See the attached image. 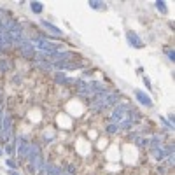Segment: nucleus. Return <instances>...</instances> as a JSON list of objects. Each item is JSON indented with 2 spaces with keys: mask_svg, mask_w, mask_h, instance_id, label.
Instances as JSON below:
<instances>
[{
  "mask_svg": "<svg viewBox=\"0 0 175 175\" xmlns=\"http://www.w3.org/2000/svg\"><path fill=\"white\" fill-rule=\"evenodd\" d=\"M28 161H30V166L33 170H42L44 168V158H42V151L37 144H30V149H28L26 154Z\"/></svg>",
  "mask_w": 175,
  "mask_h": 175,
  "instance_id": "nucleus-1",
  "label": "nucleus"
},
{
  "mask_svg": "<svg viewBox=\"0 0 175 175\" xmlns=\"http://www.w3.org/2000/svg\"><path fill=\"white\" fill-rule=\"evenodd\" d=\"M35 47H39L44 53V54H54V53H60L61 51V46L56 44V42H51L46 37H37L35 39Z\"/></svg>",
  "mask_w": 175,
  "mask_h": 175,
  "instance_id": "nucleus-2",
  "label": "nucleus"
},
{
  "mask_svg": "<svg viewBox=\"0 0 175 175\" xmlns=\"http://www.w3.org/2000/svg\"><path fill=\"white\" fill-rule=\"evenodd\" d=\"M130 112H131V107L128 103H117L114 107V110H112V116H110V121L112 123H116L119 124L121 121H124L128 116H130Z\"/></svg>",
  "mask_w": 175,
  "mask_h": 175,
  "instance_id": "nucleus-3",
  "label": "nucleus"
},
{
  "mask_svg": "<svg viewBox=\"0 0 175 175\" xmlns=\"http://www.w3.org/2000/svg\"><path fill=\"white\" fill-rule=\"evenodd\" d=\"M16 47L19 49V53L25 56V58H28V60H33L35 58V46L32 44V42L23 40V42H19Z\"/></svg>",
  "mask_w": 175,
  "mask_h": 175,
  "instance_id": "nucleus-4",
  "label": "nucleus"
},
{
  "mask_svg": "<svg viewBox=\"0 0 175 175\" xmlns=\"http://www.w3.org/2000/svg\"><path fill=\"white\" fill-rule=\"evenodd\" d=\"M16 147H18V159H25L28 154V149H30V142L25 137H18Z\"/></svg>",
  "mask_w": 175,
  "mask_h": 175,
  "instance_id": "nucleus-5",
  "label": "nucleus"
},
{
  "mask_svg": "<svg viewBox=\"0 0 175 175\" xmlns=\"http://www.w3.org/2000/svg\"><path fill=\"white\" fill-rule=\"evenodd\" d=\"M2 135H4V142H7L12 137V119H11V116L2 117Z\"/></svg>",
  "mask_w": 175,
  "mask_h": 175,
  "instance_id": "nucleus-6",
  "label": "nucleus"
},
{
  "mask_svg": "<svg viewBox=\"0 0 175 175\" xmlns=\"http://www.w3.org/2000/svg\"><path fill=\"white\" fill-rule=\"evenodd\" d=\"M126 40H128V44H130L131 47H135V49L144 47V42H142V39H140V37L135 33V32H131V30H128V32H126Z\"/></svg>",
  "mask_w": 175,
  "mask_h": 175,
  "instance_id": "nucleus-7",
  "label": "nucleus"
},
{
  "mask_svg": "<svg viewBox=\"0 0 175 175\" xmlns=\"http://www.w3.org/2000/svg\"><path fill=\"white\" fill-rule=\"evenodd\" d=\"M40 25L46 28V30H47L51 35H56V37H60V35L63 33V32H61V30H60L58 26H54L53 23H49V21H46V19H42V21H40Z\"/></svg>",
  "mask_w": 175,
  "mask_h": 175,
  "instance_id": "nucleus-8",
  "label": "nucleus"
},
{
  "mask_svg": "<svg viewBox=\"0 0 175 175\" xmlns=\"http://www.w3.org/2000/svg\"><path fill=\"white\" fill-rule=\"evenodd\" d=\"M135 96L138 100L142 105H145V107H152V100L149 98V95H145L144 91H135Z\"/></svg>",
  "mask_w": 175,
  "mask_h": 175,
  "instance_id": "nucleus-9",
  "label": "nucleus"
},
{
  "mask_svg": "<svg viewBox=\"0 0 175 175\" xmlns=\"http://www.w3.org/2000/svg\"><path fill=\"white\" fill-rule=\"evenodd\" d=\"M11 61H9V58H0V74H5L11 70Z\"/></svg>",
  "mask_w": 175,
  "mask_h": 175,
  "instance_id": "nucleus-10",
  "label": "nucleus"
},
{
  "mask_svg": "<svg viewBox=\"0 0 175 175\" xmlns=\"http://www.w3.org/2000/svg\"><path fill=\"white\" fill-rule=\"evenodd\" d=\"M131 140H133V142H135L138 147H145L147 144H149V140L144 138V137H138L137 133H131Z\"/></svg>",
  "mask_w": 175,
  "mask_h": 175,
  "instance_id": "nucleus-11",
  "label": "nucleus"
},
{
  "mask_svg": "<svg viewBox=\"0 0 175 175\" xmlns=\"http://www.w3.org/2000/svg\"><path fill=\"white\" fill-rule=\"evenodd\" d=\"M88 4H89L91 9H96V11H105L107 9V5H105L103 2H100V0H89Z\"/></svg>",
  "mask_w": 175,
  "mask_h": 175,
  "instance_id": "nucleus-12",
  "label": "nucleus"
},
{
  "mask_svg": "<svg viewBox=\"0 0 175 175\" xmlns=\"http://www.w3.org/2000/svg\"><path fill=\"white\" fill-rule=\"evenodd\" d=\"M44 168L47 170V175H61V168L54 166V165H44Z\"/></svg>",
  "mask_w": 175,
  "mask_h": 175,
  "instance_id": "nucleus-13",
  "label": "nucleus"
},
{
  "mask_svg": "<svg viewBox=\"0 0 175 175\" xmlns=\"http://www.w3.org/2000/svg\"><path fill=\"white\" fill-rule=\"evenodd\" d=\"M30 9H32V12L40 14V12H42V9H44V5H42L40 2H32V4H30Z\"/></svg>",
  "mask_w": 175,
  "mask_h": 175,
  "instance_id": "nucleus-14",
  "label": "nucleus"
},
{
  "mask_svg": "<svg viewBox=\"0 0 175 175\" xmlns=\"http://www.w3.org/2000/svg\"><path fill=\"white\" fill-rule=\"evenodd\" d=\"M54 81H56L58 84H68V82H70L68 79L65 77V74H63V72H58V74H56V75H54Z\"/></svg>",
  "mask_w": 175,
  "mask_h": 175,
  "instance_id": "nucleus-15",
  "label": "nucleus"
},
{
  "mask_svg": "<svg viewBox=\"0 0 175 175\" xmlns=\"http://www.w3.org/2000/svg\"><path fill=\"white\" fill-rule=\"evenodd\" d=\"M119 131V124H116V123H110V124L107 126V133H117Z\"/></svg>",
  "mask_w": 175,
  "mask_h": 175,
  "instance_id": "nucleus-16",
  "label": "nucleus"
},
{
  "mask_svg": "<svg viewBox=\"0 0 175 175\" xmlns=\"http://www.w3.org/2000/svg\"><path fill=\"white\" fill-rule=\"evenodd\" d=\"M156 9H159V12L166 14V5H165V2L159 0V2H156Z\"/></svg>",
  "mask_w": 175,
  "mask_h": 175,
  "instance_id": "nucleus-17",
  "label": "nucleus"
},
{
  "mask_svg": "<svg viewBox=\"0 0 175 175\" xmlns=\"http://www.w3.org/2000/svg\"><path fill=\"white\" fill-rule=\"evenodd\" d=\"M165 53H166V56H168V60H170V61H173V60H175V51H173V49H165Z\"/></svg>",
  "mask_w": 175,
  "mask_h": 175,
  "instance_id": "nucleus-18",
  "label": "nucleus"
},
{
  "mask_svg": "<svg viewBox=\"0 0 175 175\" xmlns=\"http://www.w3.org/2000/svg\"><path fill=\"white\" fill-rule=\"evenodd\" d=\"M5 152L7 154H12L14 152V144H9V145L5 147Z\"/></svg>",
  "mask_w": 175,
  "mask_h": 175,
  "instance_id": "nucleus-19",
  "label": "nucleus"
},
{
  "mask_svg": "<svg viewBox=\"0 0 175 175\" xmlns=\"http://www.w3.org/2000/svg\"><path fill=\"white\" fill-rule=\"evenodd\" d=\"M5 163H7V165H9V166H11V168H16V163H14L12 159H7Z\"/></svg>",
  "mask_w": 175,
  "mask_h": 175,
  "instance_id": "nucleus-20",
  "label": "nucleus"
},
{
  "mask_svg": "<svg viewBox=\"0 0 175 175\" xmlns=\"http://www.w3.org/2000/svg\"><path fill=\"white\" fill-rule=\"evenodd\" d=\"M144 82H145V86H147V88H149V89H152V88H151V81H149L147 77H144Z\"/></svg>",
  "mask_w": 175,
  "mask_h": 175,
  "instance_id": "nucleus-21",
  "label": "nucleus"
},
{
  "mask_svg": "<svg viewBox=\"0 0 175 175\" xmlns=\"http://www.w3.org/2000/svg\"><path fill=\"white\" fill-rule=\"evenodd\" d=\"M9 175H19V173H18V172H14V170H11V172H9Z\"/></svg>",
  "mask_w": 175,
  "mask_h": 175,
  "instance_id": "nucleus-22",
  "label": "nucleus"
},
{
  "mask_svg": "<svg viewBox=\"0 0 175 175\" xmlns=\"http://www.w3.org/2000/svg\"><path fill=\"white\" fill-rule=\"evenodd\" d=\"M0 156H2V151H0Z\"/></svg>",
  "mask_w": 175,
  "mask_h": 175,
  "instance_id": "nucleus-23",
  "label": "nucleus"
}]
</instances>
